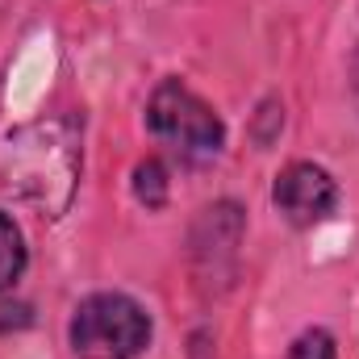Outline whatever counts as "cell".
<instances>
[{"mask_svg": "<svg viewBox=\"0 0 359 359\" xmlns=\"http://www.w3.org/2000/svg\"><path fill=\"white\" fill-rule=\"evenodd\" d=\"M4 184L38 205L46 217H63L80 180V134L72 121H34L4 138L0 147Z\"/></svg>", "mask_w": 359, "mask_h": 359, "instance_id": "obj_1", "label": "cell"}, {"mask_svg": "<svg viewBox=\"0 0 359 359\" xmlns=\"http://www.w3.org/2000/svg\"><path fill=\"white\" fill-rule=\"evenodd\" d=\"M151 313L130 292H92L67 322L76 359H138L151 347Z\"/></svg>", "mask_w": 359, "mask_h": 359, "instance_id": "obj_2", "label": "cell"}, {"mask_svg": "<svg viewBox=\"0 0 359 359\" xmlns=\"http://www.w3.org/2000/svg\"><path fill=\"white\" fill-rule=\"evenodd\" d=\"M147 130L184 159H213L226 147V126L209 100H201L184 80H159L147 100Z\"/></svg>", "mask_w": 359, "mask_h": 359, "instance_id": "obj_3", "label": "cell"}, {"mask_svg": "<svg viewBox=\"0 0 359 359\" xmlns=\"http://www.w3.org/2000/svg\"><path fill=\"white\" fill-rule=\"evenodd\" d=\"M271 205L284 213L288 226L297 230H309V226H322L334 209H339V180L330 176L326 168L318 163H288L276 184H271Z\"/></svg>", "mask_w": 359, "mask_h": 359, "instance_id": "obj_4", "label": "cell"}, {"mask_svg": "<svg viewBox=\"0 0 359 359\" xmlns=\"http://www.w3.org/2000/svg\"><path fill=\"white\" fill-rule=\"evenodd\" d=\"M29 264V251H25V238H21V226L0 209V292L13 288L21 280V271Z\"/></svg>", "mask_w": 359, "mask_h": 359, "instance_id": "obj_5", "label": "cell"}, {"mask_svg": "<svg viewBox=\"0 0 359 359\" xmlns=\"http://www.w3.org/2000/svg\"><path fill=\"white\" fill-rule=\"evenodd\" d=\"M134 196L147 209H163L168 205V168L159 159H142L134 168Z\"/></svg>", "mask_w": 359, "mask_h": 359, "instance_id": "obj_6", "label": "cell"}, {"mask_svg": "<svg viewBox=\"0 0 359 359\" xmlns=\"http://www.w3.org/2000/svg\"><path fill=\"white\" fill-rule=\"evenodd\" d=\"M288 359H334V339L322 330V326H309L292 339Z\"/></svg>", "mask_w": 359, "mask_h": 359, "instance_id": "obj_7", "label": "cell"}, {"mask_svg": "<svg viewBox=\"0 0 359 359\" xmlns=\"http://www.w3.org/2000/svg\"><path fill=\"white\" fill-rule=\"evenodd\" d=\"M351 88H355V96H359V50L351 55Z\"/></svg>", "mask_w": 359, "mask_h": 359, "instance_id": "obj_8", "label": "cell"}]
</instances>
